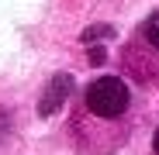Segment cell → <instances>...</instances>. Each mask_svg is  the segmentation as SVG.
Returning a JSON list of instances; mask_svg holds the SVG:
<instances>
[{"label": "cell", "mask_w": 159, "mask_h": 155, "mask_svg": "<svg viewBox=\"0 0 159 155\" xmlns=\"http://www.w3.org/2000/svg\"><path fill=\"white\" fill-rule=\"evenodd\" d=\"M142 35H145V41H149V45H156V48H159V14H152V17L142 24Z\"/></svg>", "instance_id": "3"}, {"label": "cell", "mask_w": 159, "mask_h": 155, "mask_svg": "<svg viewBox=\"0 0 159 155\" xmlns=\"http://www.w3.org/2000/svg\"><path fill=\"white\" fill-rule=\"evenodd\" d=\"M152 152L159 155V127H156V135H152Z\"/></svg>", "instance_id": "4"}, {"label": "cell", "mask_w": 159, "mask_h": 155, "mask_svg": "<svg viewBox=\"0 0 159 155\" xmlns=\"http://www.w3.org/2000/svg\"><path fill=\"white\" fill-rule=\"evenodd\" d=\"M83 107L87 114L100 117V121H114L128 110V86L121 76H100L93 80L83 93Z\"/></svg>", "instance_id": "1"}, {"label": "cell", "mask_w": 159, "mask_h": 155, "mask_svg": "<svg viewBox=\"0 0 159 155\" xmlns=\"http://www.w3.org/2000/svg\"><path fill=\"white\" fill-rule=\"evenodd\" d=\"M66 93H69V76H56V80L48 83V93H45L42 103H38V114H45V117H48V114H56Z\"/></svg>", "instance_id": "2"}]
</instances>
